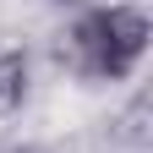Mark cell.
<instances>
[{"label":"cell","mask_w":153,"mask_h":153,"mask_svg":"<svg viewBox=\"0 0 153 153\" xmlns=\"http://www.w3.org/2000/svg\"><path fill=\"white\" fill-rule=\"evenodd\" d=\"M148 115H153V99H148V93H137V99L120 109V120H115V126H120V142H131V148H148V142H153Z\"/></svg>","instance_id":"cell-3"},{"label":"cell","mask_w":153,"mask_h":153,"mask_svg":"<svg viewBox=\"0 0 153 153\" xmlns=\"http://www.w3.org/2000/svg\"><path fill=\"white\" fill-rule=\"evenodd\" d=\"M0 153H49V148H38V142H11V148H0Z\"/></svg>","instance_id":"cell-4"},{"label":"cell","mask_w":153,"mask_h":153,"mask_svg":"<svg viewBox=\"0 0 153 153\" xmlns=\"http://www.w3.org/2000/svg\"><path fill=\"white\" fill-rule=\"evenodd\" d=\"M60 6H82V0H60Z\"/></svg>","instance_id":"cell-5"},{"label":"cell","mask_w":153,"mask_h":153,"mask_svg":"<svg viewBox=\"0 0 153 153\" xmlns=\"http://www.w3.org/2000/svg\"><path fill=\"white\" fill-rule=\"evenodd\" d=\"M153 44V22L142 6H93L60 33L55 60L93 82H126Z\"/></svg>","instance_id":"cell-1"},{"label":"cell","mask_w":153,"mask_h":153,"mask_svg":"<svg viewBox=\"0 0 153 153\" xmlns=\"http://www.w3.org/2000/svg\"><path fill=\"white\" fill-rule=\"evenodd\" d=\"M33 93V60L27 49H0V115H16Z\"/></svg>","instance_id":"cell-2"}]
</instances>
